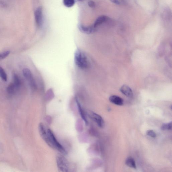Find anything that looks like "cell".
<instances>
[{"label": "cell", "instance_id": "9", "mask_svg": "<svg viewBox=\"0 0 172 172\" xmlns=\"http://www.w3.org/2000/svg\"><path fill=\"white\" fill-rule=\"evenodd\" d=\"M110 101L114 104L118 106H122L124 104V100L119 96L113 95L109 97Z\"/></svg>", "mask_w": 172, "mask_h": 172}, {"label": "cell", "instance_id": "7", "mask_svg": "<svg viewBox=\"0 0 172 172\" xmlns=\"http://www.w3.org/2000/svg\"><path fill=\"white\" fill-rule=\"evenodd\" d=\"M78 28L79 30L82 33L87 34L92 33L96 30V28L94 27V25L90 26H85L79 24Z\"/></svg>", "mask_w": 172, "mask_h": 172}, {"label": "cell", "instance_id": "21", "mask_svg": "<svg viewBox=\"0 0 172 172\" xmlns=\"http://www.w3.org/2000/svg\"><path fill=\"white\" fill-rule=\"evenodd\" d=\"M110 1L112 2V3L118 4V5H119L120 4V2L119 0H110Z\"/></svg>", "mask_w": 172, "mask_h": 172}, {"label": "cell", "instance_id": "22", "mask_svg": "<svg viewBox=\"0 0 172 172\" xmlns=\"http://www.w3.org/2000/svg\"><path fill=\"white\" fill-rule=\"evenodd\" d=\"M79 1H82V0H79Z\"/></svg>", "mask_w": 172, "mask_h": 172}, {"label": "cell", "instance_id": "3", "mask_svg": "<svg viewBox=\"0 0 172 172\" xmlns=\"http://www.w3.org/2000/svg\"><path fill=\"white\" fill-rule=\"evenodd\" d=\"M56 162L58 169L60 171L68 172L69 164L68 160L63 156L59 154L56 157Z\"/></svg>", "mask_w": 172, "mask_h": 172}, {"label": "cell", "instance_id": "11", "mask_svg": "<svg viewBox=\"0 0 172 172\" xmlns=\"http://www.w3.org/2000/svg\"><path fill=\"white\" fill-rule=\"evenodd\" d=\"M76 102L77 104L79 112H80V113L81 117H82L83 120L84 121L85 124H87L88 122L87 118H86V116L85 114L84 111L82 108V107H81V106L80 102H79L78 100L77 99H76Z\"/></svg>", "mask_w": 172, "mask_h": 172}, {"label": "cell", "instance_id": "15", "mask_svg": "<svg viewBox=\"0 0 172 172\" xmlns=\"http://www.w3.org/2000/svg\"><path fill=\"white\" fill-rule=\"evenodd\" d=\"M63 3L65 6L68 8H71L75 4V0H63Z\"/></svg>", "mask_w": 172, "mask_h": 172}, {"label": "cell", "instance_id": "1", "mask_svg": "<svg viewBox=\"0 0 172 172\" xmlns=\"http://www.w3.org/2000/svg\"><path fill=\"white\" fill-rule=\"evenodd\" d=\"M38 129L42 138L49 146L63 154H67L66 150L58 141L52 130L46 127L42 123L39 124Z\"/></svg>", "mask_w": 172, "mask_h": 172}, {"label": "cell", "instance_id": "17", "mask_svg": "<svg viewBox=\"0 0 172 172\" xmlns=\"http://www.w3.org/2000/svg\"><path fill=\"white\" fill-rule=\"evenodd\" d=\"M162 130H171L172 129V122L166 124H163L161 127Z\"/></svg>", "mask_w": 172, "mask_h": 172}, {"label": "cell", "instance_id": "5", "mask_svg": "<svg viewBox=\"0 0 172 172\" xmlns=\"http://www.w3.org/2000/svg\"><path fill=\"white\" fill-rule=\"evenodd\" d=\"M87 114L90 119L96 122L99 127H104V120L100 115L91 111H88Z\"/></svg>", "mask_w": 172, "mask_h": 172}, {"label": "cell", "instance_id": "20", "mask_svg": "<svg viewBox=\"0 0 172 172\" xmlns=\"http://www.w3.org/2000/svg\"><path fill=\"white\" fill-rule=\"evenodd\" d=\"M88 4H89V6L91 7H93L95 6L94 2L92 1H89V3H88Z\"/></svg>", "mask_w": 172, "mask_h": 172}, {"label": "cell", "instance_id": "18", "mask_svg": "<svg viewBox=\"0 0 172 172\" xmlns=\"http://www.w3.org/2000/svg\"><path fill=\"white\" fill-rule=\"evenodd\" d=\"M10 51L9 50L0 53V61L6 58L10 54Z\"/></svg>", "mask_w": 172, "mask_h": 172}, {"label": "cell", "instance_id": "8", "mask_svg": "<svg viewBox=\"0 0 172 172\" xmlns=\"http://www.w3.org/2000/svg\"><path fill=\"white\" fill-rule=\"evenodd\" d=\"M120 90L122 94L127 97H131L133 96V93L132 90L127 85H122L120 87Z\"/></svg>", "mask_w": 172, "mask_h": 172}, {"label": "cell", "instance_id": "6", "mask_svg": "<svg viewBox=\"0 0 172 172\" xmlns=\"http://www.w3.org/2000/svg\"><path fill=\"white\" fill-rule=\"evenodd\" d=\"M35 18L37 26L38 27L42 26L43 22V9L41 7L37 8L35 12Z\"/></svg>", "mask_w": 172, "mask_h": 172}, {"label": "cell", "instance_id": "14", "mask_svg": "<svg viewBox=\"0 0 172 172\" xmlns=\"http://www.w3.org/2000/svg\"><path fill=\"white\" fill-rule=\"evenodd\" d=\"M16 90L17 89L14 83H11L9 85L7 88V92L9 94L13 95L15 93Z\"/></svg>", "mask_w": 172, "mask_h": 172}, {"label": "cell", "instance_id": "16", "mask_svg": "<svg viewBox=\"0 0 172 172\" xmlns=\"http://www.w3.org/2000/svg\"><path fill=\"white\" fill-rule=\"evenodd\" d=\"M0 77L4 81H7V76L4 69L0 67Z\"/></svg>", "mask_w": 172, "mask_h": 172}, {"label": "cell", "instance_id": "13", "mask_svg": "<svg viewBox=\"0 0 172 172\" xmlns=\"http://www.w3.org/2000/svg\"><path fill=\"white\" fill-rule=\"evenodd\" d=\"M13 79L14 84L17 89H18L21 85V81L19 77L16 74H13Z\"/></svg>", "mask_w": 172, "mask_h": 172}, {"label": "cell", "instance_id": "4", "mask_svg": "<svg viewBox=\"0 0 172 172\" xmlns=\"http://www.w3.org/2000/svg\"><path fill=\"white\" fill-rule=\"evenodd\" d=\"M23 75L28 82L32 89L36 90L37 88L36 85L31 71L28 69L25 68L23 70Z\"/></svg>", "mask_w": 172, "mask_h": 172}, {"label": "cell", "instance_id": "10", "mask_svg": "<svg viewBox=\"0 0 172 172\" xmlns=\"http://www.w3.org/2000/svg\"><path fill=\"white\" fill-rule=\"evenodd\" d=\"M108 20V17L105 16H100L96 21L94 25V27L96 28L99 25H100L104 22Z\"/></svg>", "mask_w": 172, "mask_h": 172}, {"label": "cell", "instance_id": "12", "mask_svg": "<svg viewBox=\"0 0 172 172\" xmlns=\"http://www.w3.org/2000/svg\"><path fill=\"white\" fill-rule=\"evenodd\" d=\"M125 164L127 166L131 168L136 169V162L135 160L131 157L128 158L125 161Z\"/></svg>", "mask_w": 172, "mask_h": 172}, {"label": "cell", "instance_id": "2", "mask_svg": "<svg viewBox=\"0 0 172 172\" xmlns=\"http://www.w3.org/2000/svg\"><path fill=\"white\" fill-rule=\"evenodd\" d=\"M74 62L76 65L82 69H87L89 65L87 58L80 49L77 50L74 54Z\"/></svg>", "mask_w": 172, "mask_h": 172}, {"label": "cell", "instance_id": "19", "mask_svg": "<svg viewBox=\"0 0 172 172\" xmlns=\"http://www.w3.org/2000/svg\"><path fill=\"white\" fill-rule=\"evenodd\" d=\"M146 134L148 136H149L152 138H155L156 137V134L155 132L153 130H148L146 132Z\"/></svg>", "mask_w": 172, "mask_h": 172}]
</instances>
